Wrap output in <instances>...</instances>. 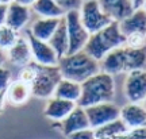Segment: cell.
<instances>
[{"mask_svg": "<svg viewBox=\"0 0 146 139\" xmlns=\"http://www.w3.org/2000/svg\"><path fill=\"white\" fill-rule=\"evenodd\" d=\"M115 97V80L104 72L96 73L81 84V96L77 105L87 108L102 103H112Z\"/></svg>", "mask_w": 146, "mask_h": 139, "instance_id": "obj_1", "label": "cell"}, {"mask_svg": "<svg viewBox=\"0 0 146 139\" xmlns=\"http://www.w3.org/2000/svg\"><path fill=\"white\" fill-rule=\"evenodd\" d=\"M126 36L122 34L118 22H111L103 30L91 34L84 46V52L99 62L110 52L125 46Z\"/></svg>", "mask_w": 146, "mask_h": 139, "instance_id": "obj_2", "label": "cell"}, {"mask_svg": "<svg viewBox=\"0 0 146 139\" xmlns=\"http://www.w3.org/2000/svg\"><path fill=\"white\" fill-rule=\"evenodd\" d=\"M58 69L62 78L83 84L85 80L100 72L99 62L81 50L74 54L64 56L58 61Z\"/></svg>", "mask_w": 146, "mask_h": 139, "instance_id": "obj_3", "label": "cell"}, {"mask_svg": "<svg viewBox=\"0 0 146 139\" xmlns=\"http://www.w3.org/2000/svg\"><path fill=\"white\" fill-rule=\"evenodd\" d=\"M35 77L30 84L31 96L38 99H50L56 91L57 84L61 81V73L58 66H43L34 62Z\"/></svg>", "mask_w": 146, "mask_h": 139, "instance_id": "obj_4", "label": "cell"}, {"mask_svg": "<svg viewBox=\"0 0 146 139\" xmlns=\"http://www.w3.org/2000/svg\"><path fill=\"white\" fill-rule=\"evenodd\" d=\"M65 24H66V32H68V53L69 54H74L77 52L84 50V46L89 38V32L84 28L83 23L80 21V15H78V10H73L65 12Z\"/></svg>", "mask_w": 146, "mask_h": 139, "instance_id": "obj_5", "label": "cell"}, {"mask_svg": "<svg viewBox=\"0 0 146 139\" xmlns=\"http://www.w3.org/2000/svg\"><path fill=\"white\" fill-rule=\"evenodd\" d=\"M80 21L83 23L84 28L91 34L103 30L111 23V19L102 11L98 0H85L78 10Z\"/></svg>", "mask_w": 146, "mask_h": 139, "instance_id": "obj_6", "label": "cell"}, {"mask_svg": "<svg viewBox=\"0 0 146 139\" xmlns=\"http://www.w3.org/2000/svg\"><path fill=\"white\" fill-rule=\"evenodd\" d=\"M84 109H85L87 118H88L89 127L92 130H96L104 126L106 123L119 119L120 113V108L114 103L96 104V105H91Z\"/></svg>", "mask_w": 146, "mask_h": 139, "instance_id": "obj_7", "label": "cell"}, {"mask_svg": "<svg viewBox=\"0 0 146 139\" xmlns=\"http://www.w3.org/2000/svg\"><path fill=\"white\" fill-rule=\"evenodd\" d=\"M27 41L30 43L33 61L35 64L43 65V66H57L60 58L47 42L36 39L30 32H27Z\"/></svg>", "mask_w": 146, "mask_h": 139, "instance_id": "obj_8", "label": "cell"}, {"mask_svg": "<svg viewBox=\"0 0 146 139\" xmlns=\"http://www.w3.org/2000/svg\"><path fill=\"white\" fill-rule=\"evenodd\" d=\"M125 96L130 103H141L146 99V70L127 73L125 80Z\"/></svg>", "mask_w": 146, "mask_h": 139, "instance_id": "obj_9", "label": "cell"}, {"mask_svg": "<svg viewBox=\"0 0 146 139\" xmlns=\"http://www.w3.org/2000/svg\"><path fill=\"white\" fill-rule=\"evenodd\" d=\"M119 119L129 130L146 127V108L141 103H129L120 108Z\"/></svg>", "mask_w": 146, "mask_h": 139, "instance_id": "obj_10", "label": "cell"}, {"mask_svg": "<svg viewBox=\"0 0 146 139\" xmlns=\"http://www.w3.org/2000/svg\"><path fill=\"white\" fill-rule=\"evenodd\" d=\"M102 11L112 22H120L135 10L131 0H98Z\"/></svg>", "mask_w": 146, "mask_h": 139, "instance_id": "obj_11", "label": "cell"}, {"mask_svg": "<svg viewBox=\"0 0 146 139\" xmlns=\"http://www.w3.org/2000/svg\"><path fill=\"white\" fill-rule=\"evenodd\" d=\"M30 18H31L30 7L19 4L16 1H12V3L8 4V8H7L5 26L11 27L15 31H19L30 22Z\"/></svg>", "mask_w": 146, "mask_h": 139, "instance_id": "obj_12", "label": "cell"}, {"mask_svg": "<svg viewBox=\"0 0 146 139\" xmlns=\"http://www.w3.org/2000/svg\"><path fill=\"white\" fill-rule=\"evenodd\" d=\"M60 128H61V131H62V134L65 136H69L70 134L81 131V130L91 128L85 109L77 105L62 122H60Z\"/></svg>", "mask_w": 146, "mask_h": 139, "instance_id": "obj_13", "label": "cell"}, {"mask_svg": "<svg viewBox=\"0 0 146 139\" xmlns=\"http://www.w3.org/2000/svg\"><path fill=\"white\" fill-rule=\"evenodd\" d=\"M76 107H77V104L73 101L58 97H50L45 105L43 113L52 122H62Z\"/></svg>", "mask_w": 146, "mask_h": 139, "instance_id": "obj_14", "label": "cell"}, {"mask_svg": "<svg viewBox=\"0 0 146 139\" xmlns=\"http://www.w3.org/2000/svg\"><path fill=\"white\" fill-rule=\"evenodd\" d=\"M8 54V61L18 68H25L27 66L30 62H33L31 57V49H30V43L25 36H19L16 42L7 50Z\"/></svg>", "mask_w": 146, "mask_h": 139, "instance_id": "obj_15", "label": "cell"}, {"mask_svg": "<svg viewBox=\"0 0 146 139\" xmlns=\"http://www.w3.org/2000/svg\"><path fill=\"white\" fill-rule=\"evenodd\" d=\"M5 103H8L12 107H19L26 104L31 97V89L30 85L22 83L21 80H16L11 83L4 92Z\"/></svg>", "mask_w": 146, "mask_h": 139, "instance_id": "obj_16", "label": "cell"}, {"mask_svg": "<svg viewBox=\"0 0 146 139\" xmlns=\"http://www.w3.org/2000/svg\"><path fill=\"white\" fill-rule=\"evenodd\" d=\"M118 23H119V28L122 34L125 36L134 34V32L146 34V11L143 8L134 10L131 15H129Z\"/></svg>", "mask_w": 146, "mask_h": 139, "instance_id": "obj_17", "label": "cell"}, {"mask_svg": "<svg viewBox=\"0 0 146 139\" xmlns=\"http://www.w3.org/2000/svg\"><path fill=\"white\" fill-rule=\"evenodd\" d=\"M61 19H58V18H39L31 24L29 32L39 41L49 42V39L54 34V31L57 30Z\"/></svg>", "mask_w": 146, "mask_h": 139, "instance_id": "obj_18", "label": "cell"}, {"mask_svg": "<svg viewBox=\"0 0 146 139\" xmlns=\"http://www.w3.org/2000/svg\"><path fill=\"white\" fill-rule=\"evenodd\" d=\"M123 53H125L126 73L146 69V46L141 49H130L123 46Z\"/></svg>", "mask_w": 146, "mask_h": 139, "instance_id": "obj_19", "label": "cell"}, {"mask_svg": "<svg viewBox=\"0 0 146 139\" xmlns=\"http://www.w3.org/2000/svg\"><path fill=\"white\" fill-rule=\"evenodd\" d=\"M80 96H81V84L66 80V78H61V81L57 84L56 91L53 93V97L69 100L76 104H77Z\"/></svg>", "mask_w": 146, "mask_h": 139, "instance_id": "obj_20", "label": "cell"}, {"mask_svg": "<svg viewBox=\"0 0 146 139\" xmlns=\"http://www.w3.org/2000/svg\"><path fill=\"white\" fill-rule=\"evenodd\" d=\"M50 46L53 47V50L56 52L58 58H62L64 56H66L68 53V32H66V24H65V19H61L60 24H58L57 30L54 31V34L47 42Z\"/></svg>", "mask_w": 146, "mask_h": 139, "instance_id": "obj_21", "label": "cell"}, {"mask_svg": "<svg viewBox=\"0 0 146 139\" xmlns=\"http://www.w3.org/2000/svg\"><path fill=\"white\" fill-rule=\"evenodd\" d=\"M31 10L39 18H58L65 16V11L56 3V0H36L31 5Z\"/></svg>", "mask_w": 146, "mask_h": 139, "instance_id": "obj_22", "label": "cell"}, {"mask_svg": "<svg viewBox=\"0 0 146 139\" xmlns=\"http://www.w3.org/2000/svg\"><path fill=\"white\" fill-rule=\"evenodd\" d=\"M127 132H129V128L126 127V124L120 119L112 120L110 123H106L104 126L95 130V135L96 136H106V138H112V139L122 134H127Z\"/></svg>", "mask_w": 146, "mask_h": 139, "instance_id": "obj_23", "label": "cell"}, {"mask_svg": "<svg viewBox=\"0 0 146 139\" xmlns=\"http://www.w3.org/2000/svg\"><path fill=\"white\" fill-rule=\"evenodd\" d=\"M19 38L18 35V31L12 30L11 27L5 26H0V50H8L10 47H12V45L16 42V39Z\"/></svg>", "mask_w": 146, "mask_h": 139, "instance_id": "obj_24", "label": "cell"}, {"mask_svg": "<svg viewBox=\"0 0 146 139\" xmlns=\"http://www.w3.org/2000/svg\"><path fill=\"white\" fill-rule=\"evenodd\" d=\"M126 47L130 49H141L146 46V34H139V32H134L130 35H126Z\"/></svg>", "mask_w": 146, "mask_h": 139, "instance_id": "obj_25", "label": "cell"}, {"mask_svg": "<svg viewBox=\"0 0 146 139\" xmlns=\"http://www.w3.org/2000/svg\"><path fill=\"white\" fill-rule=\"evenodd\" d=\"M56 3L65 12H68V11L73 10H80V7L83 4V0H56Z\"/></svg>", "mask_w": 146, "mask_h": 139, "instance_id": "obj_26", "label": "cell"}, {"mask_svg": "<svg viewBox=\"0 0 146 139\" xmlns=\"http://www.w3.org/2000/svg\"><path fill=\"white\" fill-rule=\"evenodd\" d=\"M11 84V72L4 66H0V92H5V89Z\"/></svg>", "mask_w": 146, "mask_h": 139, "instance_id": "obj_27", "label": "cell"}, {"mask_svg": "<svg viewBox=\"0 0 146 139\" xmlns=\"http://www.w3.org/2000/svg\"><path fill=\"white\" fill-rule=\"evenodd\" d=\"M66 138L68 139H95L96 135H95V130L87 128V130L77 131V132H73V134H70Z\"/></svg>", "mask_w": 146, "mask_h": 139, "instance_id": "obj_28", "label": "cell"}, {"mask_svg": "<svg viewBox=\"0 0 146 139\" xmlns=\"http://www.w3.org/2000/svg\"><path fill=\"white\" fill-rule=\"evenodd\" d=\"M127 135H129L130 139H146V127L130 130V131L127 132Z\"/></svg>", "mask_w": 146, "mask_h": 139, "instance_id": "obj_29", "label": "cell"}, {"mask_svg": "<svg viewBox=\"0 0 146 139\" xmlns=\"http://www.w3.org/2000/svg\"><path fill=\"white\" fill-rule=\"evenodd\" d=\"M7 4H0V26L5 24V16H7Z\"/></svg>", "mask_w": 146, "mask_h": 139, "instance_id": "obj_30", "label": "cell"}, {"mask_svg": "<svg viewBox=\"0 0 146 139\" xmlns=\"http://www.w3.org/2000/svg\"><path fill=\"white\" fill-rule=\"evenodd\" d=\"M16 3H19V4H23V5H27V7H31L34 3H35L36 0H15Z\"/></svg>", "mask_w": 146, "mask_h": 139, "instance_id": "obj_31", "label": "cell"}, {"mask_svg": "<svg viewBox=\"0 0 146 139\" xmlns=\"http://www.w3.org/2000/svg\"><path fill=\"white\" fill-rule=\"evenodd\" d=\"M143 1H145V0H131V3H133V5H134V8H135V10H138V8H142Z\"/></svg>", "mask_w": 146, "mask_h": 139, "instance_id": "obj_32", "label": "cell"}, {"mask_svg": "<svg viewBox=\"0 0 146 139\" xmlns=\"http://www.w3.org/2000/svg\"><path fill=\"white\" fill-rule=\"evenodd\" d=\"M5 104V97H4V92H0V112L3 111Z\"/></svg>", "mask_w": 146, "mask_h": 139, "instance_id": "obj_33", "label": "cell"}, {"mask_svg": "<svg viewBox=\"0 0 146 139\" xmlns=\"http://www.w3.org/2000/svg\"><path fill=\"white\" fill-rule=\"evenodd\" d=\"M5 58H7V57H5L4 52H3V50H0V66H1V65H3V64H4Z\"/></svg>", "mask_w": 146, "mask_h": 139, "instance_id": "obj_34", "label": "cell"}, {"mask_svg": "<svg viewBox=\"0 0 146 139\" xmlns=\"http://www.w3.org/2000/svg\"><path fill=\"white\" fill-rule=\"evenodd\" d=\"M114 139H130V138H129V135L127 134H122V135H119V136H116V138H114Z\"/></svg>", "mask_w": 146, "mask_h": 139, "instance_id": "obj_35", "label": "cell"}, {"mask_svg": "<svg viewBox=\"0 0 146 139\" xmlns=\"http://www.w3.org/2000/svg\"><path fill=\"white\" fill-rule=\"evenodd\" d=\"M12 1H15V0H0V4H10V3H12Z\"/></svg>", "mask_w": 146, "mask_h": 139, "instance_id": "obj_36", "label": "cell"}, {"mask_svg": "<svg viewBox=\"0 0 146 139\" xmlns=\"http://www.w3.org/2000/svg\"><path fill=\"white\" fill-rule=\"evenodd\" d=\"M95 139H112V138H106V136H96Z\"/></svg>", "mask_w": 146, "mask_h": 139, "instance_id": "obj_37", "label": "cell"}, {"mask_svg": "<svg viewBox=\"0 0 146 139\" xmlns=\"http://www.w3.org/2000/svg\"><path fill=\"white\" fill-rule=\"evenodd\" d=\"M142 8H143V10L146 11V0H145V1H143V5H142Z\"/></svg>", "mask_w": 146, "mask_h": 139, "instance_id": "obj_38", "label": "cell"}, {"mask_svg": "<svg viewBox=\"0 0 146 139\" xmlns=\"http://www.w3.org/2000/svg\"><path fill=\"white\" fill-rule=\"evenodd\" d=\"M143 101H145V108H146V99H145V100H143Z\"/></svg>", "mask_w": 146, "mask_h": 139, "instance_id": "obj_39", "label": "cell"}, {"mask_svg": "<svg viewBox=\"0 0 146 139\" xmlns=\"http://www.w3.org/2000/svg\"><path fill=\"white\" fill-rule=\"evenodd\" d=\"M83 1H85V0H83Z\"/></svg>", "mask_w": 146, "mask_h": 139, "instance_id": "obj_40", "label": "cell"}]
</instances>
